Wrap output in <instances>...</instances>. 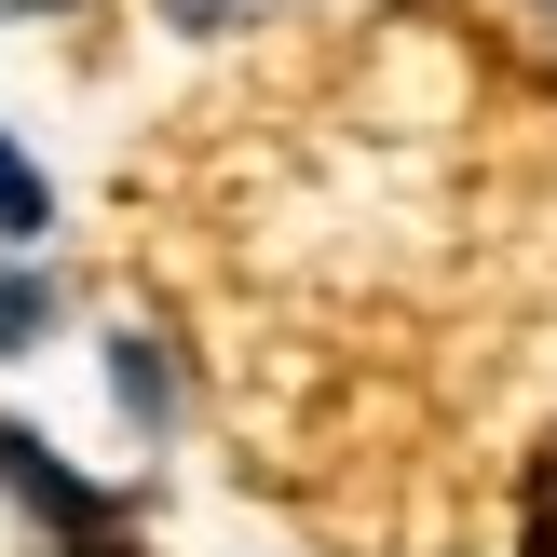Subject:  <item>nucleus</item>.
Listing matches in <instances>:
<instances>
[{"instance_id":"obj_4","label":"nucleus","mask_w":557,"mask_h":557,"mask_svg":"<svg viewBox=\"0 0 557 557\" xmlns=\"http://www.w3.org/2000/svg\"><path fill=\"white\" fill-rule=\"evenodd\" d=\"M163 14H177V27H218V14H245V0H163Z\"/></svg>"},{"instance_id":"obj_2","label":"nucleus","mask_w":557,"mask_h":557,"mask_svg":"<svg viewBox=\"0 0 557 557\" xmlns=\"http://www.w3.org/2000/svg\"><path fill=\"white\" fill-rule=\"evenodd\" d=\"M54 326V299H41V272H0V354H27Z\"/></svg>"},{"instance_id":"obj_1","label":"nucleus","mask_w":557,"mask_h":557,"mask_svg":"<svg viewBox=\"0 0 557 557\" xmlns=\"http://www.w3.org/2000/svg\"><path fill=\"white\" fill-rule=\"evenodd\" d=\"M41 218H54V190H41V163L0 136V245H41Z\"/></svg>"},{"instance_id":"obj_3","label":"nucleus","mask_w":557,"mask_h":557,"mask_svg":"<svg viewBox=\"0 0 557 557\" xmlns=\"http://www.w3.org/2000/svg\"><path fill=\"white\" fill-rule=\"evenodd\" d=\"M531 544L557 557V462H544V490H531Z\"/></svg>"}]
</instances>
